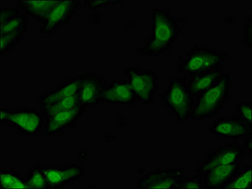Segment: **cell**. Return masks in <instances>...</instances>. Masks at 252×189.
Here are the masks:
<instances>
[{
	"instance_id": "obj_10",
	"label": "cell",
	"mask_w": 252,
	"mask_h": 189,
	"mask_svg": "<svg viewBox=\"0 0 252 189\" xmlns=\"http://www.w3.org/2000/svg\"><path fill=\"white\" fill-rule=\"evenodd\" d=\"M93 94L91 89L89 87L85 88L82 94L83 99L85 100H89L92 97Z\"/></svg>"
},
{
	"instance_id": "obj_8",
	"label": "cell",
	"mask_w": 252,
	"mask_h": 189,
	"mask_svg": "<svg viewBox=\"0 0 252 189\" xmlns=\"http://www.w3.org/2000/svg\"><path fill=\"white\" fill-rule=\"evenodd\" d=\"M250 175H249V174H247L238 181L237 183H238V185H238V187L240 185L239 187H244L245 186L247 185L250 177Z\"/></svg>"
},
{
	"instance_id": "obj_5",
	"label": "cell",
	"mask_w": 252,
	"mask_h": 189,
	"mask_svg": "<svg viewBox=\"0 0 252 189\" xmlns=\"http://www.w3.org/2000/svg\"><path fill=\"white\" fill-rule=\"evenodd\" d=\"M76 90V86L74 84H72L65 88L64 90V94L66 96H70L75 92Z\"/></svg>"
},
{
	"instance_id": "obj_6",
	"label": "cell",
	"mask_w": 252,
	"mask_h": 189,
	"mask_svg": "<svg viewBox=\"0 0 252 189\" xmlns=\"http://www.w3.org/2000/svg\"><path fill=\"white\" fill-rule=\"evenodd\" d=\"M210 82L211 79L209 78H204L198 82L196 86L198 88H203L208 86L210 84Z\"/></svg>"
},
{
	"instance_id": "obj_7",
	"label": "cell",
	"mask_w": 252,
	"mask_h": 189,
	"mask_svg": "<svg viewBox=\"0 0 252 189\" xmlns=\"http://www.w3.org/2000/svg\"><path fill=\"white\" fill-rule=\"evenodd\" d=\"M48 179L51 181L56 182L60 179V176L56 172L52 171L48 173L47 175Z\"/></svg>"
},
{
	"instance_id": "obj_2",
	"label": "cell",
	"mask_w": 252,
	"mask_h": 189,
	"mask_svg": "<svg viewBox=\"0 0 252 189\" xmlns=\"http://www.w3.org/2000/svg\"><path fill=\"white\" fill-rule=\"evenodd\" d=\"M183 98L182 93L180 90L177 89L174 90L172 93V98L175 103H180L182 101Z\"/></svg>"
},
{
	"instance_id": "obj_3",
	"label": "cell",
	"mask_w": 252,
	"mask_h": 189,
	"mask_svg": "<svg viewBox=\"0 0 252 189\" xmlns=\"http://www.w3.org/2000/svg\"><path fill=\"white\" fill-rule=\"evenodd\" d=\"M203 62V60L200 58L195 57L191 61L189 64V66L192 69H196L201 66Z\"/></svg>"
},
{
	"instance_id": "obj_9",
	"label": "cell",
	"mask_w": 252,
	"mask_h": 189,
	"mask_svg": "<svg viewBox=\"0 0 252 189\" xmlns=\"http://www.w3.org/2000/svg\"><path fill=\"white\" fill-rule=\"evenodd\" d=\"M71 115L69 112H64L60 113L56 116L55 119L58 121H63L68 118Z\"/></svg>"
},
{
	"instance_id": "obj_11",
	"label": "cell",
	"mask_w": 252,
	"mask_h": 189,
	"mask_svg": "<svg viewBox=\"0 0 252 189\" xmlns=\"http://www.w3.org/2000/svg\"><path fill=\"white\" fill-rule=\"evenodd\" d=\"M32 181L33 185L37 187L41 186L43 183L42 177L38 175L35 176L33 177Z\"/></svg>"
},
{
	"instance_id": "obj_1",
	"label": "cell",
	"mask_w": 252,
	"mask_h": 189,
	"mask_svg": "<svg viewBox=\"0 0 252 189\" xmlns=\"http://www.w3.org/2000/svg\"><path fill=\"white\" fill-rule=\"evenodd\" d=\"M220 88L219 87H217L209 91L205 97L206 101L212 102L216 100L220 95Z\"/></svg>"
},
{
	"instance_id": "obj_12",
	"label": "cell",
	"mask_w": 252,
	"mask_h": 189,
	"mask_svg": "<svg viewBox=\"0 0 252 189\" xmlns=\"http://www.w3.org/2000/svg\"><path fill=\"white\" fill-rule=\"evenodd\" d=\"M234 155L232 154H229L226 155L224 157L223 161L224 164H227L231 162L233 159Z\"/></svg>"
},
{
	"instance_id": "obj_4",
	"label": "cell",
	"mask_w": 252,
	"mask_h": 189,
	"mask_svg": "<svg viewBox=\"0 0 252 189\" xmlns=\"http://www.w3.org/2000/svg\"><path fill=\"white\" fill-rule=\"evenodd\" d=\"M75 100L73 97L68 96L64 99L62 102V106L65 108H68L72 106Z\"/></svg>"
}]
</instances>
